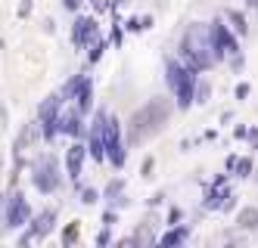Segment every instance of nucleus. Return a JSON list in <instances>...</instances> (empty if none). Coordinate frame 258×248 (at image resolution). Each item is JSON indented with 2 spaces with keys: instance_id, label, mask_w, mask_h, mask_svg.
<instances>
[{
  "instance_id": "obj_1",
  "label": "nucleus",
  "mask_w": 258,
  "mask_h": 248,
  "mask_svg": "<svg viewBox=\"0 0 258 248\" xmlns=\"http://www.w3.org/2000/svg\"><path fill=\"white\" fill-rule=\"evenodd\" d=\"M180 56H183V65L193 68V71L212 68V65L221 59V53H218V47H215V37H212V28L202 25V22H193L187 31H183Z\"/></svg>"
},
{
  "instance_id": "obj_2",
  "label": "nucleus",
  "mask_w": 258,
  "mask_h": 248,
  "mask_svg": "<svg viewBox=\"0 0 258 248\" xmlns=\"http://www.w3.org/2000/svg\"><path fill=\"white\" fill-rule=\"evenodd\" d=\"M171 109H174L171 100H165V97H153L146 106H140L134 115H131V121H127V143L137 146L146 137L159 133L165 127V121L171 118Z\"/></svg>"
},
{
  "instance_id": "obj_3",
  "label": "nucleus",
  "mask_w": 258,
  "mask_h": 248,
  "mask_svg": "<svg viewBox=\"0 0 258 248\" xmlns=\"http://www.w3.org/2000/svg\"><path fill=\"white\" fill-rule=\"evenodd\" d=\"M165 81H168L171 93L177 97V106L180 109H190L193 90H196V71L187 68L180 59H168V62H165Z\"/></svg>"
},
{
  "instance_id": "obj_4",
  "label": "nucleus",
  "mask_w": 258,
  "mask_h": 248,
  "mask_svg": "<svg viewBox=\"0 0 258 248\" xmlns=\"http://www.w3.org/2000/svg\"><path fill=\"white\" fill-rule=\"evenodd\" d=\"M31 183L38 193L50 196V193H56L59 183H62V174H59V161L53 158V155H38L31 161Z\"/></svg>"
},
{
  "instance_id": "obj_5",
  "label": "nucleus",
  "mask_w": 258,
  "mask_h": 248,
  "mask_svg": "<svg viewBox=\"0 0 258 248\" xmlns=\"http://www.w3.org/2000/svg\"><path fill=\"white\" fill-rule=\"evenodd\" d=\"M103 146H106V158L112 161L115 168H121V164H124V143H121V127H118V121H115L112 115L106 118Z\"/></svg>"
},
{
  "instance_id": "obj_6",
  "label": "nucleus",
  "mask_w": 258,
  "mask_h": 248,
  "mask_svg": "<svg viewBox=\"0 0 258 248\" xmlns=\"http://www.w3.org/2000/svg\"><path fill=\"white\" fill-rule=\"evenodd\" d=\"M97 41H100L97 19L94 16H78L75 25H72V44H75L78 50H87V47H94Z\"/></svg>"
},
{
  "instance_id": "obj_7",
  "label": "nucleus",
  "mask_w": 258,
  "mask_h": 248,
  "mask_svg": "<svg viewBox=\"0 0 258 248\" xmlns=\"http://www.w3.org/2000/svg\"><path fill=\"white\" fill-rule=\"evenodd\" d=\"M106 118H109V112L100 109L97 118H94V124H90V143H87V152H90V158H94V161H106V146H103Z\"/></svg>"
},
{
  "instance_id": "obj_8",
  "label": "nucleus",
  "mask_w": 258,
  "mask_h": 248,
  "mask_svg": "<svg viewBox=\"0 0 258 248\" xmlns=\"http://www.w3.org/2000/svg\"><path fill=\"white\" fill-rule=\"evenodd\" d=\"M209 28H212V37H215L218 53H221V56H236L239 47H236V37L227 31V25H224V22H212Z\"/></svg>"
},
{
  "instance_id": "obj_9",
  "label": "nucleus",
  "mask_w": 258,
  "mask_h": 248,
  "mask_svg": "<svg viewBox=\"0 0 258 248\" xmlns=\"http://www.w3.org/2000/svg\"><path fill=\"white\" fill-rule=\"evenodd\" d=\"M28 223H31V226H28V233H31L34 239L50 236L53 223H56V208H44L41 214H31V220H28Z\"/></svg>"
},
{
  "instance_id": "obj_10",
  "label": "nucleus",
  "mask_w": 258,
  "mask_h": 248,
  "mask_svg": "<svg viewBox=\"0 0 258 248\" xmlns=\"http://www.w3.org/2000/svg\"><path fill=\"white\" fill-rule=\"evenodd\" d=\"M56 130L69 133V137H78V133H81V112L72 109V106H62L59 115H56Z\"/></svg>"
},
{
  "instance_id": "obj_11",
  "label": "nucleus",
  "mask_w": 258,
  "mask_h": 248,
  "mask_svg": "<svg viewBox=\"0 0 258 248\" xmlns=\"http://www.w3.org/2000/svg\"><path fill=\"white\" fill-rule=\"evenodd\" d=\"M84 158H87V146H81V143H72V146L66 149V171H69V177L75 180V183H78V177H81Z\"/></svg>"
},
{
  "instance_id": "obj_12",
  "label": "nucleus",
  "mask_w": 258,
  "mask_h": 248,
  "mask_svg": "<svg viewBox=\"0 0 258 248\" xmlns=\"http://www.w3.org/2000/svg\"><path fill=\"white\" fill-rule=\"evenodd\" d=\"M90 100H94V87H90V81L84 78L81 87H78V93H75V109L81 112V115H84V112H90Z\"/></svg>"
},
{
  "instance_id": "obj_13",
  "label": "nucleus",
  "mask_w": 258,
  "mask_h": 248,
  "mask_svg": "<svg viewBox=\"0 0 258 248\" xmlns=\"http://www.w3.org/2000/svg\"><path fill=\"white\" fill-rule=\"evenodd\" d=\"M183 239H187V226H174V230H168V233L162 236V242L156 248H180Z\"/></svg>"
},
{
  "instance_id": "obj_14",
  "label": "nucleus",
  "mask_w": 258,
  "mask_h": 248,
  "mask_svg": "<svg viewBox=\"0 0 258 248\" xmlns=\"http://www.w3.org/2000/svg\"><path fill=\"white\" fill-rule=\"evenodd\" d=\"M224 199H227V180L221 177V180L212 186V193H209V202H206V208H218V205H224Z\"/></svg>"
},
{
  "instance_id": "obj_15",
  "label": "nucleus",
  "mask_w": 258,
  "mask_h": 248,
  "mask_svg": "<svg viewBox=\"0 0 258 248\" xmlns=\"http://www.w3.org/2000/svg\"><path fill=\"white\" fill-rule=\"evenodd\" d=\"M236 223L243 226V230H258V208H243V211L236 214Z\"/></svg>"
},
{
  "instance_id": "obj_16",
  "label": "nucleus",
  "mask_w": 258,
  "mask_h": 248,
  "mask_svg": "<svg viewBox=\"0 0 258 248\" xmlns=\"http://www.w3.org/2000/svg\"><path fill=\"white\" fill-rule=\"evenodd\" d=\"M78 236H81V223H78V220H72L66 230H62V248H72V245L78 242Z\"/></svg>"
},
{
  "instance_id": "obj_17",
  "label": "nucleus",
  "mask_w": 258,
  "mask_h": 248,
  "mask_svg": "<svg viewBox=\"0 0 258 248\" xmlns=\"http://www.w3.org/2000/svg\"><path fill=\"white\" fill-rule=\"evenodd\" d=\"M121 189H124V180H112V183L106 186V193H103V196L115 205V202H121Z\"/></svg>"
},
{
  "instance_id": "obj_18",
  "label": "nucleus",
  "mask_w": 258,
  "mask_h": 248,
  "mask_svg": "<svg viewBox=\"0 0 258 248\" xmlns=\"http://www.w3.org/2000/svg\"><path fill=\"white\" fill-rule=\"evenodd\" d=\"M227 19H230V22H233V28H236L239 34H246V28H249V25H246V19L239 16V13H233V10H230V13H227Z\"/></svg>"
},
{
  "instance_id": "obj_19",
  "label": "nucleus",
  "mask_w": 258,
  "mask_h": 248,
  "mask_svg": "<svg viewBox=\"0 0 258 248\" xmlns=\"http://www.w3.org/2000/svg\"><path fill=\"white\" fill-rule=\"evenodd\" d=\"M233 168H236V174H239V177H249V171H252V161H249V158H239V161L233 158Z\"/></svg>"
},
{
  "instance_id": "obj_20",
  "label": "nucleus",
  "mask_w": 258,
  "mask_h": 248,
  "mask_svg": "<svg viewBox=\"0 0 258 248\" xmlns=\"http://www.w3.org/2000/svg\"><path fill=\"white\" fill-rule=\"evenodd\" d=\"M97 199H100V196H97V189H90V186L81 189V202H84V205H94Z\"/></svg>"
},
{
  "instance_id": "obj_21",
  "label": "nucleus",
  "mask_w": 258,
  "mask_h": 248,
  "mask_svg": "<svg viewBox=\"0 0 258 248\" xmlns=\"http://www.w3.org/2000/svg\"><path fill=\"white\" fill-rule=\"evenodd\" d=\"M103 50H106V44H103V41H97L94 47H90V62H97L100 56H103Z\"/></svg>"
},
{
  "instance_id": "obj_22",
  "label": "nucleus",
  "mask_w": 258,
  "mask_h": 248,
  "mask_svg": "<svg viewBox=\"0 0 258 248\" xmlns=\"http://www.w3.org/2000/svg\"><path fill=\"white\" fill-rule=\"evenodd\" d=\"M115 248H137V242H134V236H127V239H118Z\"/></svg>"
},
{
  "instance_id": "obj_23",
  "label": "nucleus",
  "mask_w": 258,
  "mask_h": 248,
  "mask_svg": "<svg viewBox=\"0 0 258 248\" xmlns=\"http://www.w3.org/2000/svg\"><path fill=\"white\" fill-rule=\"evenodd\" d=\"M97 245H100V248H106V245H109V226H106V230L97 236Z\"/></svg>"
},
{
  "instance_id": "obj_24",
  "label": "nucleus",
  "mask_w": 258,
  "mask_h": 248,
  "mask_svg": "<svg viewBox=\"0 0 258 248\" xmlns=\"http://www.w3.org/2000/svg\"><path fill=\"white\" fill-rule=\"evenodd\" d=\"M31 13V0H22V4H19V16H28Z\"/></svg>"
},
{
  "instance_id": "obj_25",
  "label": "nucleus",
  "mask_w": 258,
  "mask_h": 248,
  "mask_svg": "<svg viewBox=\"0 0 258 248\" xmlns=\"http://www.w3.org/2000/svg\"><path fill=\"white\" fill-rule=\"evenodd\" d=\"M236 97H239V100L249 97V84H239V87H236Z\"/></svg>"
},
{
  "instance_id": "obj_26",
  "label": "nucleus",
  "mask_w": 258,
  "mask_h": 248,
  "mask_svg": "<svg viewBox=\"0 0 258 248\" xmlns=\"http://www.w3.org/2000/svg\"><path fill=\"white\" fill-rule=\"evenodd\" d=\"M62 7H66V10H78L81 0H62Z\"/></svg>"
},
{
  "instance_id": "obj_27",
  "label": "nucleus",
  "mask_w": 258,
  "mask_h": 248,
  "mask_svg": "<svg viewBox=\"0 0 258 248\" xmlns=\"http://www.w3.org/2000/svg\"><path fill=\"white\" fill-rule=\"evenodd\" d=\"M112 4H115V7H121V4H127V0H112Z\"/></svg>"
}]
</instances>
